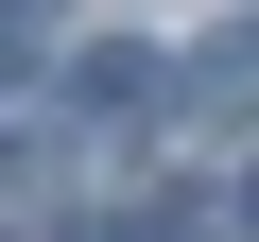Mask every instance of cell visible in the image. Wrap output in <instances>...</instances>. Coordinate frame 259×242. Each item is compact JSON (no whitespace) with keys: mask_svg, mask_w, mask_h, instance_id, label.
<instances>
[{"mask_svg":"<svg viewBox=\"0 0 259 242\" xmlns=\"http://www.w3.org/2000/svg\"><path fill=\"white\" fill-rule=\"evenodd\" d=\"M190 104H207V121H259V18H242L207 69H190Z\"/></svg>","mask_w":259,"mask_h":242,"instance_id":"obj_1","label":"cell"},{"mask_svg":"<svg viewBox=\"0 0 259 242\" xmlns=\"http://www.w3.org/2000/svg\"><path fill=\"white\" fill-rule=\"evenodd\" d=\"M35 18H52V0H0V52H18V35H35Z\"/></svg>","mask_w":259,"mask_h":242,"instance_id":"obj_2","label":"cell"}]
</instances>
